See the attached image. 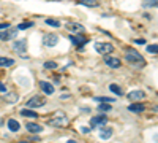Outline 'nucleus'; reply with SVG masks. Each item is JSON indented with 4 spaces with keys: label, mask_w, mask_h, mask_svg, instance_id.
Segmentation results:
<instances>
[{
    "label": "nucleus",
    "mask_w": 158,
    "mask_h": 143,
    "mask_svg": "<svg viewBox=\"0 0 158 143\" xmlns=\"http://www.w3.org/2000/svg\"><path fill=\"white\" fill-rule=\"evenodd\" d=\"M125 59H127L130 64L136 65V67H144V65H146V60H144V57L138 53L136 49H133V48H128V49L125 51Z\"/></svg>",
    "instance_id": "nucleus-1"
},
{
    "label": "nucleus",
    "mask_w": 158,
    "mask_h": 143,
    "mask_svg": "<svg viewBox=\"0 0 158 143\" xmlns=\"http://www.w3.org/2000/svg\"><path fill=\"white\" fill-rule=\"evenodd\" d=\"M95 51L100 54H109L114 51L112 43H106V42H97L95 43Z\"/></svg>",
    "instance_id": "nucleus-2"
},
{
    "label": "nucleus",
    "mask_w": 158,
    "mask_h": 143,
    "mask_svg": "<svg viewBox=\"0 0 158 143\" xmlns=\"http://www.w3.org/2000/svg\"><path fill=\"white\" fill-rule=\"evenodd\" d=\"M46 103V99L43 96H33L30 100L25 102V107H29V108H40V107H43Z\"/></svg>",
    "instance_id": "nucleus-3"
},
{
    "label": "nucleus",
    "mask_w": 158,
    "mask_h": 143,
    "mask_svg": "<svg viewBox=\"0 0 158 143\" xmlns=\"http://www.w3.org/2000/svg\"><path fill=\"white\" fill-rule=\"evenodd\" d=\"M68 124V119H67V116H56V118H52V119H49V126H52V127H65Z\"/></svg>",
    "instance_id": "nucleus-4"
},
{
    "label": "nucleus",
    "mask_w": 158,
    "mask_h": 143,
    "mask_svg": "<svg viewBox=\"0 0 158 143\" xmlns=\"http://www.w3.org/2000/svg\"><path fill=\"white\" fill-rule=\"evenodd\" d=\"M43 43L46 45V46H56L57 43H59V35L57 34H46L44 37H43Z\"/></svg>",
    "instance_id": "nucleus-5"
},
{
    "label": "nucleus",
    "mask_w": 158,
    "mask_h": 143,
    "mask_svg": "<svg viewBox=\"0 0 158 143\" xmlns=\"http://www.w3.org/2000/svg\"><path fill=\"white\" fill-rule=\"evenodd\" d=\"M104 64L109 65L111 69H118L122 65V62L118 57H114V56H104Z\"/></svg>",
    "instance_id": "nucleus-6"
},
{
    "label": "nucleus",
    "mask_w": 158,
    "mask_h": 143,
    "mask_svg": "<svg viewBox=\"0 0 158 143\" xmlns=\"http://www.w3.org/2000/svg\"><path fill=\"white\" fill-rule=\"evenodd\" d=\"M67 30L73 32V34H82L84 32V25L82 24H77V22H67L65 24Z\"/></svg>",
    "instance_id": "nucleus-7"
},
{
    "label": "nucleus",
    "mask_w": 158,
    "mask_h": 143,
    "mask_svg": "<svg viewBox=\"0 0 158 143\" xmlns=\"http://www.w3.org/2000/svg\"><path fill=\"white\" fill-rule=\"evenodd\" d=\"M108 123V118L106 116H95V118L90 119V126L92 127H101Z\"/></svg>",
    "instance_id": "nucleus-8"
},
{
    "label": "nucleus",
    "mask_w": 158,
    "mask_h": 143,
    "mask_svg": "<svg viewBox=\"0 0 158 143\" xmlns=\"http://www.w3.org/2000/svg\"><path fill=\"white\" fill-rule=\"evenodd\" d=\"M13 49L16 53H25L27 51V40H18L13 43Z\"/></svg>",
    "instance_id": "nucleus-9"
},
{
    "label": "nucleus",
    "mask_w": 158,
    "mask_h": 143,
    "mask_svg": "<svg viewBox=\"0 0 158 143\" xmlns=\"http://www.w3.org/2000/svg\"><path fill=\"white\" fill-rule=\"evenodd\" d=\"M16 35H18V30H5V32H0V40L8 42V40H13Z\"/></svg>",
    "instance_id": "nucleus-10"
},
{
    "label": "nucleus",
    "mask_w": 158,
    "mask_h": 143,
    "mask_svg": "<svg viewBox=\"0 0 158 143\" xmlns=\"http://www.w3.org/2000/svg\"><path fill=\"white\" fill-rule=\"evenodd\" d=\"M40 87L43 89V92H44L46 96L54 94V86H52L51 83H48V81H40Z\"/></svg>",
    "instance_id": "nucleus-11"
},
{
    "label": "nucleus",
    "mask_w": 158,
    "mask_h": 143,
    "mask_svg": "<svg viewBox=\"0 0 158 143\" xmlns=\"http://www.w3.org/2000/svg\"><path fill=\"white\" fill-rule=\"evenodd\" d=\"M25 129L32 134H38V132H43V126L40 124H35V123H27L25 124Z\"/></svg>",
    "instance_id": "nucleus-12"
},
{
    "label": "nucleus",
    "mask_w": 158,
    "mask_h": 143,
    "mask_svg": "<svg viewBox=\"0 0 158 143\" xmlns=\"http://www.w3.org/2000/svg\"><path fill=\"white\" fill-rule=\"evenodd\" d=\"M112 132L114 131H112L111 127H103V129L100 127V138L101 140H109L112 137Z\"/></svg>",
    "instance_id": "nucleus-13"
},
{
    "label": "nucleus",
    "mask_w": 158,
    "mask_h": 143,
    "mask_svg": "<svg viewBox=\"0 0 158 143\" xmlns=\"http://www.w3.org/2000/svg\"><path fill=\"white\" fill-rule=\"evenodd\" d=\"M70 40H71V43L73 45H84V43H87V40L81 35V34H76V35H70Z\"/></svg>",
    "instance_id": "nucleus-14"
},
{
    "label": "nucleus",
    "mask_w": 158,
    "mask_h": 143,
    "mask_svg": "<svg viewBox=\"0 0 158 143\" xmlns=\"http://www.w3.org/2000/svg\"><path fill=\"white\" fill-rule=\"evenodd\" d=\"M144 96H146V94H144L142 91H131L127 97L130 100H141V99H144Z\"/></svg>",
    "instance_id": "nucleus-15"
},
{
    "label": "nucleus",
    "mask_w": 158,
    "mask_h": 143,
    "mask_svg": "<svg viewBox=\"0 0 158 143\" xmlns=\"http://www.w3.org/2000/svg\"><path fill=\"white\" fill-rule=\"evenodd\" d=\"M144 108H146L144 103H131V105L128 107V110L133 111V113H141V111H144Z\"/></svg>",
    "instance_id": "nucleus-16"
},
{
    "label": "nucleus",
    "mask_w": 158,
    "mask_h": 143,
    "mask_svg": "<svg viewBox=\"0 0 158 143\" xmlns=\"http://www.w3.org/2000/svg\"><path fill=\"white\" fill-rule=\"evenodd\" d=\"M11 65H15V59L0 57V67H11Z\"/></svg>",
    "instance_id": "nucleus-17"
},
{
    "label": "nucleus",
    "mask_w": 158,
    "mask_h": 143,
    "mask_svg": "<svg viewBox=\"0 0 158 143\" xmlns=\"http://www.w3.org/2000/svg\"><path fill=\"white\" fill-rule=\"evenodd\" d=\"M19 123L16 121V119H8V129H10V131L11 132H18L19 131Z\"/></svg>",
    "instance_id": "nucleus-18"
},
{
    "label": "nucleus",
    "mask_w": 158,
    "mask_h": 143,
    "mask_svg": "<svg viewBox=\"0 0 158 143\" xmlns=\"http://www.w3.org/2000/svg\"><path fill=\"white\" fill-rule=\"evenodd\" d=\"M21 114L25 116V118H38V113H36V111H32V110H29V108L21 110Z\"/></svg>",
    "instance_id": "nucleus-19"
},
{
    "label": "nucleus",
    "mask_w": 158,
    "mask_h": 143,
    "mask_svg": "<svg viewBox=\"0 0 158 143\" xmlns=\"http://www.w3.org/2000/svg\"><path fill=\"white\" fill-rule=\"evenodd\" d=\"M141 3H142V7H146V8H155L156 7V0H141Z\"/></svg>",
    "instance_id": "nucleus-20"
},
{
    "label": "nucleus",
    "mask_w": 158,
    "mask_h": 143,
    "mask_svg": "<svg viewBox=\"0 0 158 143\" xmlns=\"http://www.w3.org/2000/svg\"><path fill=\"white\" fill-rule=\"evenodd\" d=\"M79 3L81 5H84V7H90V8H94V7H97V0H79Z\"/></svg>",
    "instance_id": "nucleus-21"
},
{
    "label": "nucleus",
    "mask_w": 158,
    "mask_h": 143,
    "mask_svg": "<svg viewBox=\"0 0 158 143\" xmlns=\"http://www.w3.org/2000/svg\"><path fill=\"white\" fill-rule=\"evenodd\" d=\"M109 91H111V92H114L115 96H123V92H122V89L118 87L117 84H111V86H109Z\"/></svg>",
    "instance_id": "nucleus-22"
},
{
    "label": "nucleus",
    "mask_w": 158,
    "mask_h": 143,
    "mask_svg": "<svg viewBox=\"0 0 158 143\" xmlns=\"http://www.w3.org/2000/svg\"><path fill=\"white\" fill-rule=\"evenodd\" d=\"M44 69H46V70H56V69H57V62H54V60L44 62Z\"/></svg>",
    "instance_id": "nucleus-23"
},
{
    "label": "nucleus",
    "mask_w": 158,
    "mask_h": 143,
    "mask_svg": "<svg viewBox=\"0 0 158 143\" xmlns=\"http://www.w3.org/2000/svg\"><path fill=\"white\" fill-rule=\"evenodd\" d=\"M98 110H100V111H109V110H111V103H108V102H101V103H100V107H98Z\"/></svg>",
    "instance_id": "nucleus-24"
},
{
    "label": "nucleus",
    "mask_w": 158,
    "mask_h": 143,
    "mask_svg": "<svg viewBox=\"0 0 158 143\" xmlns=\"http://www.w3.org/2000/svg\"><path fill=\"white\" fill-rule=\"evenodd\" d=\"M46 24L48 25H52V27H60V22L56 21V19H46Z\"/></svg>",
    "instance_id": "nucleus-25"
},
{
    "label": "nucleus",
    "mask_w": 158,
    "mask_h": 143,
    "mask_svg": "<svg viewBox=\"0 0 158 143\" xmlns=\"http://www.w3.org/2000/svg\"><path fill=\"white\" fill-rule=\"evenodd\" d=\"M32 25H33V22H22V24H19V25H18V29H19V30H24V29L32 27Z\"/></svg>",
    "instance_id": "nucleus-26"
},
{
    "label": "nucleus",
    "mask_w": 158,
    "mask_h": 143,
    "mask_svg": "<svg viewBox=\"0 0 158 143\" xmlns=\"http://www.w3.org/2000/svg\"><path fill=\"white\" fill-rule=\"evenodd\" d=\"M147 51H149V53H152V54H156V51H158V46L153 43V45H149L147 46Z\"/></svg>",
    "instance_id": "nucleus-27"
},
{
    "label": "nucleus",
    "mask_w": 158,
    "mask_h": 143,
    "mask_svg": "<svg viewBox=\"0 0 158 143\" xmlns=\"http://www.w3.org/2000/svg\"><path fill=\"white\" fill-rule=\"evenodd\" d=\"M95 100L97 102H108V103L114 102V99H111V97H95Z\"/></svg>",
    "instance_id": "nucleus-28"
},
{
    "label": "nucleus",
    "mask_w": 158,
    "mask_h": 143,
    "mask_svg": "<svg viewBox=\"0 0 158 143\" xmlns=\"http://www.w3.org/2000/svg\"><path fill=\"white\" fill-rule=\"evenodd\" d=\"M10 22H2V24H0V30H2V29H10Z\"/></svg>",
    "instance_id": "nucleus-29"
},
{
    "label": "nucleus",
    "mask_w": 158,
    "mask_h": 143,
    "mask_svg": "<svg viewBox=\"0 0 158 143\" xmlns=\"http://www.w3.org/2000/svg\"><path fill=\"white\" fill-rule=\"evenodd\" d=\"M81 132H84V134H89V132H90V127H84V126H82V127H81Z\"/></svg>",
    "instance_id": "nucleus-30"
},
{
    "label": "nucleus",
    "mask_w": 158,
    "mask_h": 143,
    "mask_svg": "<svg viewBox=\"0 0 158 143\" xmlns=\"http://www.w3.org/2000/svg\"><path fill=\"white\" fill-rule=\"evenodd\" d=\"M135 43H138V45H144V43H146V40H144V38H141V40H136Z\"/></svg>",
    "instance_id": "nucleus-31"
},
{
    "label": "nucleus",
    "mask_w": 158,
    "mask_h": 143,
    "mask_svg": "<svg viewBox=\"0 0 158 143\" xmlns=\"http://www.w3.org/2000/svg\"><path fill=\"white\" fill-rule=\"evenodd\" d=\"M0 91H2V92H6V87H5V84H2V83H0Z\"/></svg>",
    "instance_id": "nucleus-32"
},
{
    "label": "nucleus",
    "mask_w": 158,
    "mask_h": 143,
    "mask_svg": "<svg viewBox=\"0 0 158 143\" xmlns=\"http://www.w3.org/2000/svg\"><path fill=\"white\" fill-rule=\"evenodd\" d=\"M67 143H77V141H76V140H68Z\"/></svg>",
    "instance_id": "nucleus-33"
},
{
    "label": "nucleus",
    "mask_w": 158,
    "mask_h": 143,
    "mask_svg": "<svg viewBox=\"0 0 158 143\" xmlns=\"http://www.w3.org/2000/svg\"><path fill=\"white\" fill-rule=\"evenodd\" d=\"M21 143H27V141H21Z\"/></svg>",
    "instance_id": "nucleus-34"
}]
</instances>
